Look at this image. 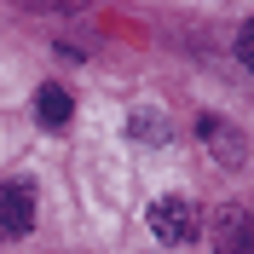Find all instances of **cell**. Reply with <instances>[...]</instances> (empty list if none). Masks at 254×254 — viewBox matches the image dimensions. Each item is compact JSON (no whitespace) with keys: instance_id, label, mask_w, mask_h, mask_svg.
I'll return each mask as SVG.
<instances>
[{"instance_id":"obj_5","label":"cell","mask_w":254,"mask_h":254,"mask_svg":"<svg viewBox=\"0 0 254 254\" xmlns=\"http://www.w3.org/2000/svg\"><path fill=\"white\" fill-rule=\"evenodd\" d=\"M69 110H75V104H69V93H64L58 81H47V87L35 93V116H41V127H52V133L69 127Z\"/></svg>"},{"instance_id":"obj_7","label":"cell","mask_w":254,"mask_h":254,"mask_svg":"<svg viewBox=\"0 0 254 254\" xmlns=\"http://www.w3.org/2000/svg\"><path fill=\"white\" fill-rule=\"evenodd\" d=\"M237 58L249 64V69H254V17L243 23V35H237Z\"/></svg>"},{"instance_id":"obj_4","label":"cell","mask_w":254,"mask_h":254,"mask_svg":"<svg viewBox=\"0 0 254 254\" xmlns=\"http://www.w3.org/2000/svg\"><path fill=\"white\" fill-rule=\"evenodd\" d=\"M214 254H254V220L243 208H220V220H214Z\"/></svg>"},{"instance_id":"obj_1","label":"cell","mask_w":254,"mask_h":254,"mask_svg":"<svg viewBox=\"0 0 254 254\" xmlns=\"http://www.w3.org/2000/svg\"><path fill=\"white\" fill-rule=\"evenodd\" d=\"M35 231V185L29 179H6L0 185V243H17Z\"/></svg>"},{"instance_id":"obj_3","label":"cell","mask_w":254,"mask_h":254,"mask_svg":"<svg viewBox=\"0 0 254 254\" xmlns=\"http://www.w3.org/2000/svg\"><path fill=\"white\" fill-rule=\"evenodd\" d=\"M196 133H202V144L214 150V156H220V168H243L249 144H243V133L225 122V116H202V122H196Z\"/></svg>"},{"instance_id":"obj_2","label":"cell","mask_w":254,"mask_h":254,"mask_svg":"<svg viewBox=\"0 0 254 254\" xmlns=\"http://www.w3.org/2000/svg\"><path fill=\"white\" fill-rule=\"evenodd\" d=\"M150 231H156L162 243H190L196 237V208H190V196H156L150 202Z\"/></svg>"},{"instance_id":"obj_6","label":"cell","mask_w":254,"mask_h":254,"mask_svg":"<svg viewBox=\"0 0 254 254\" xmlns=\"http://www.w3.org/2000/svg\"><path fill=\"white\" fill-rule=\"evenodd\" d=\"M127 133L144 139V144H162V139H168V122H162L156 110H133V116H127Z\"/></svg>"}]
</instances>
